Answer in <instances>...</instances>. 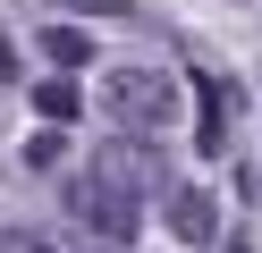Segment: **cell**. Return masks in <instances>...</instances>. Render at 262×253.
I'll return each mask as SVG.
<instances>
[{
    "label": "cell",
    "instance_id": "obj_1",
    "mask_svg": "<svg viewBox=\"0 0 262 253\" xmlns=\"http://www.w3.org/2000/svg\"><path fill=\"white\" fill-rule=\"evenodd\" d=\"M152 177H161L152 144L110 135V144L93 152V169H76V186H68L76 228H93L102 245H136V228H144V186H152Z\"/></svg>",
    "mask_w": 262,
    "mask_h": 253
},
{
    "label": "cell",
    "instance_id": "obj_2",
    "mask_svg": "<svg viewBox=\"0 0 262 253\" xmlns=\"http://www.w3.org/2000/svg\"><path fill=\"white\" fill-rule=\"evenodd\" d=\"M102 101H110V118H119L127 135H161L178 118V76L169 67H110Z\"/></svg>",
    "mask_w": 262,
    "mask_h": 253
},
{
    "label": "cell",
    "instance_id": "obj_3",
    "mask_svg": "<svg viewBox=\"0 0 262 253\" xmlns=\"http://www.w3.org/2000/svg\"><path fill=\"white\" fill-rule=\"evenodd\" d=\"M161 211H169V236H178V245H211V228H220V211H211L203 186H169Z\"/></svg>",
    "mask_w": 262,
    "mask_h": 253
},
{
    "label": "cell",
    "instance_id": "obj_4",
    "mask_svg": "<svg viewBox=\"0 0 262 253\" xmlns=\"http://www.w3.org/2000/svg\"><path fill=\"white\" fill-rule=\"evenodd\" d=\"M228 110H237V84H211V76H203V118H194V144H203L211 160L228 152Z\"/></svg>",
    "mask_w": 262,
    "mask_h": 253
},
{
    "label": "cell",
    "instance_id": "obj_5",
    "mask_svg": "<svg viewBox=\"0 0 262 253\" xmlns=\"http://www.w3.org/2000/svg\"><path fill=\"white\" fill-rule=\"evenodd\" d=\"M42 59L51 67H93V34L85 26H42Z\"/></svg>",
    "mask_w": 262,
    "mask_h": 253
},
{
    "label": "cell",
    "instance_id": "obj_6",
    "mask_svg": "<svg viewBox=\"0 0 262 253\" xmlns=\"http://www.w3.org/2000/svg\"><path fill=\"white\" fill-rule=\"evenodd\" d=\"M34 110L51 118V127H68V118L85 110V93H76V76H42V84H34Z\"/></svg>",
    "mask_w": 262,
    "mask_h": 253
},
{
    "label": "cell",
    "instance_id": "obj_7",
    "mask_svg": "<svg viewBox=\"0 0 262 253\" xmlns=\"http://www.w3.org/2000/svg\"><path fill=\"white\" fill-rule=\"evenodd\" d=\"M0 253H59V245H51V236H34V228H9V236H0Z\"/></svg>",
    "mask_w": 262,
    "mask_h": 253
},
{
    "label": "cell",
    "instance_id": "obj_8",
    "mask_svg": "<svg viewBox=\"0 0 262 253\" xmlns=\"http://www.w3.org/2000/svg\"><path fill=\"white\" fill-rule=\"evenodd\" d=\"M59 152H68L59 135H34V144H26V160H34V169H59Z\"/></svg>",
    "mask_w": 262,
    "mask_h": 253
},
{
    "label": "cell",
    "instance_id": "obj_9",
    "mask_svg": "<svg viewBox=\"0 0 262 253\" xmlns=\"http://www.w3.org/2000/svg\"><path fill=\"white\" fill-rule=\"evenodd\" d=\"M0 84H17V42L0 34Z\"/></svg>",
    "mask_w": 262,
    "mask_h": 253
}]
</instances>
